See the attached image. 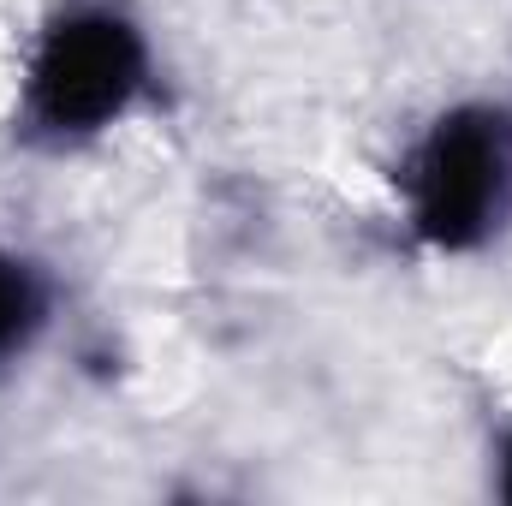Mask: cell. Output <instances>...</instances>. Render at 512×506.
<instances>
[{
	"instance_id": "1",
	"label": "cell",
	"mask_w": 512,
	"mask_h": 506,
	"mask_svg": "<svg viewBox=\"0 0 512 506\" xmlns=\"http://www.w3.org/2000/svg\"><path fill=\"white\" fill-rule=\"evenodd\" d=\"M149 90V42L120 6H66L30 48L18 90V137L36 149H78L114 131Z\"/></svg>"
},
{
	"instance_id": "4",
	"label": "cell",
	"mask_w": 512,
	"mask_h": 506,
	"mask_svg": "<svg viewBox=\"0 0 512 506\" xmlns=\"http://www.w3.org/2000/svg\"><path fill=\"white\" fill-rule=\"evenodd\" d=\"M495 489H501V495L512 501V435L501 441V477H495Z\"/></svg>"
},
{
	"instance_id": "3",
	"label": "cell",
	"mask_w": 512,
	"mask_h": 506,
	"mask_svg": "<svg viewBox=\"0 0 512 506\" xmlns=\"http://www.w3.org/2000/svg\"><path fill=\"white\" fill-rule=\"evenodd\" d=\"M54 316V286L30 256L0 245V364H12L18 352L36 346V334Z\"/></svg>"
},
{
	"instance_id": "2",
	"label": "cell",
	"mask_w": 512,
	"mask_h": 506,
	"mask_svg": "<svg viewBox=\"0 0 512 506\" xmlns=\"http://www.w3.org/2000/svg\"><path fill=\"white\" fill-rule=\"evenodd\" d=\"M399 197L417 245L483 251L512 221V114L489 102L447 108L399 161Z\"/></svg>"
}]
</instances>
